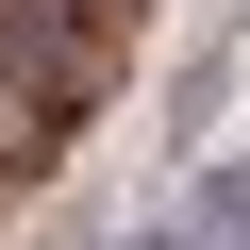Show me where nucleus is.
Wrapping results in <instances>:
<instances>
[{
	"instance_id": "2",
	"label": "nucleus",
	"mask_w": 250,
	"mask_h": 250,
	"mask_svg": "<svg viewBox=\"0 0 250 250\" xmlns=\"http://www.w3.org/2000/svg\"><path fill=\"white\" fill-rule=\"evenodd\" d=\"M134 250H200V217H150V233H134Z\"/></svg>"
},
{
	"instance_id": "1",
	"label": "nucleus",
	"mask_w": 250,
	"mask_h": 250,
	"mask_svg": "<svg viewBox=\"0 0 250 250\" xmlns=\"http://www.w3.org/2000/svg\"><path fill=\"white\" fill-rule=\"evenodd\" d=\"M217 100H233V34H200V50L167 67V134H184V150L217 134Z\"/></svg>"
}]
</instances>
